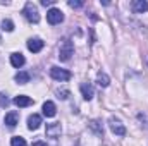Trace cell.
<instances>
[{
    "label": "cell",
    "mask_w": 148,
    "mask_h": 146,
    "mask_svg": "<svg viewBox=\"0 0 148 146\" xmlns=\"http://www.w3.org/2000/svg\"><path fill=\"white\" fill-rule=\"evenodd\" d=\"M73 52H74L73 41H71V40H64L62 45H60V50H59V59H60L62 62H67V60L71 59Z\"/></svg>",
    "instance_id": "6da1fadb"
},
{
    "label": "cell",
    "mask_w": 148,
    "mask_h": 146,
    "mask_svg": "<svg viewBox=\"0 0 148 146\" xmlns=\"http://www.w3.org/2000/svg\"><path fill=\"white\" fill-rule=\"evenodd\" d=\"M23 14L26 16V19H28L29 23H35V24H36L38 21H40V14H38L36 5H35V3H31V2H28V3L24 5Z\"/></svg>",
    "instance_id": "7a4b0ae2"
},
{
    "label": "cell",
    "mask_w": 148,
    "mask_h": 146,
    "mask_svg": "<svg viewBox=\"0 0 148 146\" xmlns=\"http://www.w3.org/2000/svg\"><path fill=\"white\" fill-rule=\"evenodd\" d=\"M50 76H52L55 81H60V83H64V81H69V79H71V72H69V71L60 69V67H57V65L50 67Z\"/></svg>",
    "instance_id": "3957f363"
},
{
    "label": "cell",
    "mask_w": 148,
    "mask_h": 146,
    "mask_svg": "<svg viewBox=\"0 0 148 146\" xmlns=\"http://www.w3.org/2000/svg\"><path fill=\"white\" fill-rule=\"evenodd\" d=\"M47 21H48L52 26L60 24V23L64 21V12H62L60 9H50V10L47 12Z\"/></svg>",
    "instance_id": "277c9868"
},
{
    "label": "cell",
    "mask_w": 148,
    "mask_h": 146,
    "mask_svg": "<svg viewBox=\"0 0 148 146\" xmlns=\"http://www.w3.org/2000/svg\"><path fill=\"white\" fill-rule=\"evenodd\" d=\"M60 132H62V126H60V122H52V124H47V136H48V138L57 139V138L60 136Z\"/></svg>",
    "instance_id": "5b68a950"
},
{
    "label": "cell",
    "mask_w": 148,
    "mask_h": 146,
    "mask_svg": "<svg viewBox=\"0 0 148 146\" xmlns=\"http://www.w3.org/2000/svg\"><path fill=\"white\" fill-rule=\"evenodd\" d=\"M109 126H110V131L115 134V136H124L126 134V127L117 120V119H114L110 117V120H109Z\"/></svg>",
    "instance_id": "8992f818"
},
{
    "label": "cell",
    "mask_w": 148,
    "mask_h": 146,
    "mask_svg": "<svg viewBox=\"0 0 148 146\" xmlns=\"http://www.w3.org/2000/svg\"><path fill=\"white\" fill-rule=\"evenodd\" d=\"M3 122L9 126V127H16L17 126V122H19V113L17 112H9V113H5V119H3Z\"/></svg>",
    "instance_id": "52a82bcc"
},
{
    "label": "cell",
    "mask_w": 148,
    "mask_h": 146,
    "mask_svg": "<svg viewBox=\"0 0 148 146\" xmlns=\"http://www.w3.org/2000/svg\"><path fill=\"white\" fill-rule=\"evenodd\" d=\"M41 48H43V41H41L40 38H31V40H28V50H29V52L38 53Z\"/></svg>",
    "instance_id": "ba28073f"
},
{
    "label": "cell",
    "mask_w": 148,
    "mask_h": 146,
    "mask_svg": "<svg viewBox=\"0 0 148 146\" xmlns=\"http://www.w3.org/2000/svg\"><path fill=\"white\" fill-rule=\"evenodd\" d=\"M14 105L16 107H29V105H33V100L29 98V96H26V95H19V96H16L14 98Z\"/></svg>",
    "instance_id": "9c48e42d"
},
{
    "label": "cell",
    "mask_w": 148,
    "mask_h": 146,
    "mask_svg": "<svg viewBox=\"0 0 148 146\" xmlns=\"http://www.w3.org/2000/svg\"><path fill=\"white\" fill-rule=\"evenodd\" d=\"M133 10H134L136 14L148 12V2L147 0H134V2H133Z\"/></svg>",
    "instance_id": "30bf717a"
},
{
    "label": "cell",
    "mask_w": 148,
    "mask_h": 146,
    "mask_svg": "<svg viewBox=\"0 0 148 146\" xmlns=\"http://www.w3.org/2000/svg\"><path fill=\"white\" fill-rule=\"evenodd\" d=\"M40 124H41V117H40L38 113H33V115L28 117V129L36 131L38 127H40Z\"/></svg>",
    "instance_id": "8fae6325"
},
{
    "label": "cell",
    "mask_w": 148,
    "mask_h": 146,
    "mask_svg": "<svg viewBox=\"0 0 148 146\" xmlns=\"http://www.w3.org/2000/svg\"><path fill=\"white\" fill-rule=\"evenodd\" d=\"M81 93H83V98L84 100H91L93 96H95V91H93V86L91 84H88V83H84V84H81Z\"/></svg>",
    "instance_id": "7c38bea8"
},
{
    "label": "cell",
    "mask_w": 148,
    "mask_h": 146,
    "mask_svg": "<svg viewBox=\"0 0 148 146\" xmlns=\"http://www.w3.org/2000/svg\"><path fill=\"white\" fill-rule=\"evenodd\" d=\"M55 113H57V108H55L53 102H45L43 103V115L45 117H55Z\"/></svg>",
    "instance_id": "4fadbf2b"
},
{
    "label": "cell",
    "mask_w": 148,
    "mask_h": 146,
    "mask_svg": "<svg viewBox=\"0 0 148 146\" xmlns=\"http://www.w3.org/2000/svg\"><path fill=\"white\" fill-rule=\"evenodd\" d=\"M24 62H26V59H24L23 53H12V55H10V64H12L14 67H23Z\"/></svg>",
    "instance_id": "5bb4252c"
},
{
    "label": "cell",
    "mask_w": 148,
    "mask_h": 146,
    "mask_svg": "<svg viewBox=\"0 0 148 146\" xmlns=\"http://www.w3.org/2000/svg\"><path fill=\"white\" fill-rule=\"evenodd\" d=\"M90 129L95 131L97 136H103V126H102L100 120H91V122H90Z\"/></svg>",
    "instance_id": "9a60e30c"
},
{
    "label": "cell",
    "mask_w": 148,
    "mask_h": 146,
    "mask_svg": "<svg viewBox=\"0 0 148 146\" xmlns=\"http://www.w3.org/2000/svg\"><path fill=\"white\" fill-rule=\"evenodd\" d=\"M97 83H98L100 88H107V86L110 84V77H109L105 72H100L98 76H97Z\"/></svg>",
    "instance_id": "2e32d148"
},
{
    "label": "cell",
    "mask_w": 148,
    "mask_h": 146,
    "mask_svg": "<svg viewBox=\"0 0 148 146\" xmlns=\"http://www.w3.org/2000/svg\"><path fill=\"white\" fill-rule=\"evenodd\" d=\"M16 81H17V84H26V83H29V74L21 71L16 74Z\"/></svg>",
    "instance_id": "e0dca14e"
},
{
    "label": "cell",
    "mask_w": 148,
    "mask_h": 146,
    "mask_svg": "<svg viewBox=\"0 0 148 146\" xmlns=\"http://www.w3.org/2000/svg\"><path fill=\"white\" fill-rule=\"evenodd\" d=\"M10 146H26V139H24V138L16 136V138H12V139H10Z\"/></svg>",
    "instance_id": "ac0fdd59"
},
{
    "label": "cell",
    "mask_w": 148,
    "mask_h": 146,
    "mask_svg": "<svg viewBox=\"0 0 148 146\" xmlns=\"http://www.w3.org/2000/svg\"><path fill=\"white\" fill-rule=\"evenodd\" d=\"M2 29H3V31H7V33L14 31V23H12V21H9V19H7V21H3V23H2Z\"/></svg>",
    "instance_id": "d6986e66"
},
{
    "label": "cell",
    "mask_w": 148,
    "mask_h": 146,
    "mask_svg": "<svg viewBox=\"0 0 148 146\" xmlns=\"http://www.w3.org/2000/svg\"><path fill=\"white\" fill-rule=\"evenodd\" d=\"M83 0H69V5L73 7V9H79V7H83Z\"/></svg>",
    "instance_id": "ffe728a7"
},
{
    "label": "cell",
    "mask_w": 148,
    "mask_h": 146,
    "mask_svg": "<svg viewBox=\"0 0 148 146\" xmlns=\"http://www.w3.org/2000/svg\"><path fill=\"white\" fill-rule=\"evenodd\" d=\"M0 107H9V98L3 93H0Z\"/></svg>",
    "instance_id": "44dd1931"
},
{
    "label": "cell",
    "mask_w": 148,
    "mask_h": 146,
    "mask_svg": "<svg viewBox=\"0 0 148 146\" xmlns=\"http://www.w3.org/2000/svg\"><path fill=\"white\" fill-rule=\"evenodd\" d=\"M57 93H59V98H62V100H66V98L69 96V91H67V89H62V91L59 89Z\"/></svg>",
    "instance_id": "7402d4cb"
},
{
    "label": "cell",
    "mask_w": 148,
    "mask_h": 146,
    "mask_svg": "<svg viewBox=\"0 0 148 146\" xmlns=\"http://www.w3.org/2000/svg\"><path fill=\"white\" fill-rule=\"evenodd\" d=\"M52 3H55V0H41V5H43V7H47V5H52Z\"/></svg>",
    "instance_id": "603a6c76"
},
{
    "label": "cell",
    "mask_w": 148,
    "mask_h": 146,
    "mask_svg": "<svg viewBox=\"0 0 148 146\" xmlns=\"http://www.w3.org/2000/svg\"><path fill=\"white\" fill-rule=\"evenodd\" d=\"M33 146H47V143H43V141H35Z\"/></svg>",
    "instance_id": "cb8c5ba5"
},
{
    "label": "cell",
    "mask_w": 148,
    "mask_h": 146,
    "mask_svg": "<svg viewBox=\"0 0 148 146\" xmlns=\"http://www.w3.org/2000/svg\"><path fill=\"white\" fill-rule=\"evenodd\" d=\"M147 64H148V57H147Z\"/></svg>",
    "instance_id": "d4e9b609"
}]
</instances>
